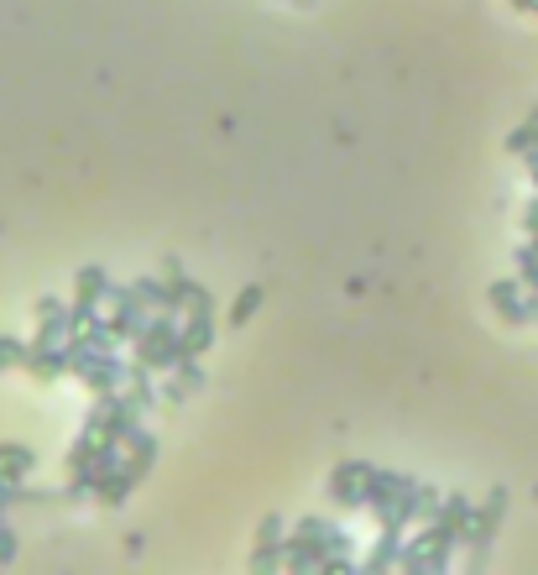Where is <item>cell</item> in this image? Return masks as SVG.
<instances>
[{"label":"cell","instance_id":"obj_1","mask_svg":"<svg viewBox=\"0 0 538 575\" xmlns=\"http://www.w3.org/2000/svg\"><path fill=\"white\" fill-rule=\"evenodd\" d=\"M335 550H351V539L329 524V518L304 513V518L293 524V533H288V571H319L325 554H335Z\"/></svg>","mask_w":538,"mask_h":575},{"label":"cell","instance_id":"obj_2","mask_svg":"<svg viewBox=\"0 0 538 575\" xmlns=\"http://www.w3.org/2000/svg\"><path fill=\"white\" fill-rule=\"evenodd\" d=\"M178 325H184V314L157 309L147 325H141V336L131 340V361L152 366V372H167V366L178 361Z\"/></svg>","mask_w":538,"mask_h":575},{"label":"cell","instance_id":"obj_3","mask_svg":"<svg viewBox=\"0 0 538 575\" xmlns=\"http://www.w3.org/2000/svg\"><path fill=\"white\" fill-rule=\"evenodd\" d=\"M126 372H131V361H120V345H90V351H79L73 356V377L84 383V392L90 398H110V392H120L126 387Z\"/></svg>","mask_w":538,"mask_h":575},{"label":"cell","instance_id":"obj_4","mask_svg":"<svg viewBox=\"0 0 538 575\" xmlns=\"http://www.w3.org/2000/svg\"><path fill=\"white\" fill-rule=\"evenodd\" d=\"M502 518H507V486H492V492L476 503V513H470V533H466L470 571H481V565H487L496 533H502Z\"/></svg>","mask_w":538,"mask_h":575},{"label":"cell","instance_id":"obj_5","mask_svg":"<svg viewBox=\"0 0 538 575\" xmlns=\"http://www.w3.org/2000/svg\"><path fill=\"white\" fill-rule=\"evenodd\" d=\"M110 293H116V283H110L105 267H79V278H73V304H69V330H84L94 319V309H100Z\"/></svg>","mask_w":538,"mask_h":575},{"label":"cell","instance_id":"obj_6","mask_svg":"<svg viewBox=\"0 0 538 575\" xmlns=\"http://www.w3.org/2000/svg\"><path fill=\"white\" fill-rule=\"evenodd\" d=\"M413 492H419V481H413V477H402V471H376V466H372V477H366V513L382 524V518H387V513H398Z\"/></svg>","mask_w":538,"mask_h":575},{"label":"cell","instance_id":"obj_7","mask_svg":"<svg viewBox=\"0 0 538 575\" xmlns=\"http://www.w3.org/2000/svg\"><path fill=\"white\" fill-rule=\"evenodd\" d=\"M487 304H492L496 319H507V325H534L538 319V298L528 293L523 278H496V283L487 288Z\"/></svg>","mask_w":538,"mask_h":575},{"label":"cell","instance_id":"obj_8","mask_svg":"<svg viewBox=\"0 0 538 575\" xmlns=\"http://www.w3.org/2000/svg\"><path fill=\"white\" fill-rule=\"evenodd\" d=\"M214 345V298L199 293L184 309V325H178V356H204Z\"/></svg>","mask_w":538,"mask_h":575},{"label":"cell","instance_id":"obj_9","mask_svg":"<svg viewBox=\"0 0 538 575\" xmlns=\"http://www.w3.org/2000/svg\"><path fill=\"white\" fill-rule=\"evenodd\" d=\"M152 314H157V309H147V304H141L137 288H116V293H110V314H105V325H110L116 345H131Z\"/></svg>","mask_w":538,"mask_h":575},{"label":"cell","instance_id":"obj_10","mask_svg":"<svg viewBox=\"0 0 538 575\" xmlns=\"http://www.w3.org/2000/svg\"><path fill=\"white\" fill-rule=\"evenodd\" d=\"M366 477H372V466L366 460H340L335 471H329V503L346 507V513H366Z\"/></svg>","mask_w":538,"mask_h":575},{"label":"cell","instance_id":"obj_11","mask_svg":"<svg viewBox=\"0 0 538 575\" xmlns=\"http://www.w3.org/2000/svg\"><path fill=\"white\" fill-rule=\"evenodd\" d=\"M199 387H204V366H199V356H178L173 366H167V377L157 383V392H163L167 408H178V403H188Z\"/></svg>","mask_w":538,"mask_h":575},{"label":"cell","instance_id":"obj_12","mask_svg":"<svg viewBox=\"0 0 538 575\" xmlns=\"http://www.w3.org/2000/svg\"><path fill=\"white\" fill-rule=\"evenodd\" d=\"M288 565V528L282 518H261L257 528V544H252V571H282Z\"/></svg>","mask_w":538,"mask_h":575},{"label":"cell","instance_id":"obj_13","mask_svg":"<svg viewBox=\"0 0 538 575\" xmlns=\"http://www.w3.org/2000/svg\"><path fill=\"white\" fill-rule=\"evenodd\" d=\"M26 372H32L37 383H58V377H73L69 340H63V345H32V356H26Z\"/></svg>","mask_w":538,"mask_h":575},{"label":"cell","instance_id":"obj_14","mask_svg":"<svg viewBox=\"0 0 538 575\" xmlns=\"http://www.w3.org/2000/svg\"><path fill=\"white\" fill-rule=\"evenodd\" d=\"M199 293H204V288H199L194 278H188V272H184V262H178V257H167V262H163V309L184 314L188 304L199 298Z\"/></svg>","mask_w":538,"mask_h":575},{"label":"cell","instance_id":"obj_15","mask_svg":"<svg viewBox=\"0 0 538 575\" xmlns=\"http://www.w3.org/2000/svg\"><path fill=\"white\" fill-rule=\"evenodd\" d=\"M37 466V450L32 445H16V439H0V486H16V481L32 477Z\"/></svg>","mask_w":538,"mask_h":575},{"label":"cell","instance_id":"obj_16","mask_svg":"<svg viewBox=\"0 0 538 575\" xmlns=\"http://www.w3.org/2000/svg\"><path fill=\"white\" fill-rule=\"evenodd\" d=\"M152 466H157V434L152 430H137L131 439H126V471L137 481L152 477Z\"/></svg>","mask_w":538,"mask_h":575},{"label":"cell","instance_id":"obj_17","mask_svg":"<svg viewBox=\"0 0 538 575\" xmlns=\"http://www.w3.org/2000/svg\"><path fill=\"white\" fill-rule=\"evenodd\" d=\"M137 486H141V481L131 477L126 466H120V471H110V477H105L100 486H94V503H100V507H120L126 497H131V492H137Z\"/></svg>","mask_w":538,"mask_h":575},{"label":"cell","instance_id":"obj_18","mask_svg":"<svg viewBox=\"0 0 538 575\" xmlns=\"http://www.w3.org/2000/svg\"><path fill=\"white\" fill-rule=\"evenodd\" d=\"M261 298H267V283H246L241 293H235V304H231V325L241 330V325H252V314L261 309Z\"/></svg>","mask_w":538,"mask_h":575},{"label":"cell","instance_id":"obj_19","mask_svg":"<svg viewBox=\"0 0 538 575\" xmlns=\"http://www.w3.org/2000/svg\"><path fill=\"white\" fill-rule=\"evenodd\" d=\"M507 152H513V157H528V152H538V105L523 116V126H517L513 137H507Z\"/></svg>","mask_w":538,"mask_h":575},{"label":"cell","instance_id":"obj_20","mask_svg":"<svg viewBox=\"0 0 538 575\" xmlns=\"http://www.w3.org/2000/svg\"><path fill=\"white\" fill-rule=\"evenodd\" d=\"M398 571H408V575L429 571V528H423V533H413V544H402V554H398Z\"/></svg>","mask_w":538,"mask_h":575},{"label":"cell","instance_id":"obj_21","mask_svg":"<svg viewBox=\"0 0 538 575\" xmlns=\"http://www.w3.org/2000/svg\"><path fill=\"white\" fill-rule=\"evenodd\" d=\"M26 356H32V340L0 336V372H11V366H26Z\"/></svg>","mask_w":538,"mask_h":575},{"label":"cell","instance_id":"obj_22","mask_svg":"<svg viewBox=\"0 0 538 575\" xmlns=\"http://www.w3.org/2000/svg\"><path fill=\"white\" fill-rule=\"evenodd\" d=\"M517 278L528 288H538V246L528 240V246H517Z\"/></svg>","mask_w":538,"mask_h":575},{"label":"cell","instance_id":"obj_23","mask_svg":"<svg viewBox=\"0 0 538 575\" xmlns=\"http://www.w3.org/2000/svg\"><path fill=\"white\" fill-rule=\"evenodd\" d=\"M131 288L141 293V304H147V309H163V278H137Z\"/></svg>","mask_w":538,"mask_h":575},{"label":"cell","instance_id":"obj_24","mask_svg":"<svg viewBox=\"0 0 538 575\" xmlns=\"http://www.w3.org/2000/svg\"><path fill=\"white\" fill-rule=\"evenodd\" d=\"M37 319H69V304L52 298V293H43V298H37Z\"/></svg>","mask_w":538,"mask_h":575},{"label":"cell","instance_id":"obj_25","mask_svg":"<svg viewBox=\"0 0 538 575\" xmlns=\"http://www.w3.org/2000/svg\"><path fill=\"white\" fill-rule=\"evenodd\" d=\"M16 550H22V539L11 533V524H0V565H11V560H16Z\"/></svg>","mask_w":538,"mask_h":575},{"label":"cell","instance_id":"obj_26","mask_svg":"<svg viewBox=\"0 0 538 575\" xmlns=\"http://www.w3.org/2000/svg\"><path fill=\"white\" fill-rule=\"evenodd\" d=\"M523 231L538 236V199H528V210H523Z\"/></svg>","mask_w":538,"mask_h":575},{"label":"cell","instance_id":"obj_27","mask_svg":"<svg viewBox=\"0 0 538 575\" xmlns=\"http://www.w3.org/2000/svg\"><path fill=\"white\" fill-rule=\"evenodd\" d=\"M147 550V533H137V528H131V533H126V554H141Z\"/></svg>","mask_w":538,"mask_h":575},{"label":"cell","instance_id":"obj_28","mask_svg":"<svg viewBox=\"0 0 538 575\" xmlns=\"http://www.w3.org/2000/svg\"><path fill=\"white\" fill-rule=\"evenodd\" d=\"M523 163H528V178H534V193H538V152H528Z\"/></svg>","mask_w":538,"mask_h":575},{"label":"cell","instance_id":"obj_29","mask_svg":"<svg viewBox=\"0 0 538 575\" xmlns=\"http://www.w3.org/2000/svg\"><path fill=\"white\" fill-rule=\"evenodd\" d=\"M11 507H16V503H11V492L0 486V524H5V513H11Z\"/></svg>","mask_w":538,"mask_h":575},{"label":"cell","instance_id":"obj_30","mask_svg":"<svg viewBox=\"0 0 538 575\" xmlns=\"http://www.w3.org/2000/svg\"><path fill=\"white\" fill-rule=\"evenodd\" d=\"M513 11H534V0H513Z\"/></svg>","mask_w":538,"mask_h":575},{"label":"cell","instance_id":"obj_31","mask_svg":"<svg viewBox=\"0 0 538 575\" xmlns=\"http://www.w3.org/2000/svg\"><path fill=\"white\" fill-rule=\"evenodd\" d=\"M293 5H314V0H293Z\"/></svg>","mask_w":538,"mask_h":575},{"label":"cell","instance_id":"obj_32","mask_svg":"<svg viewBox=\"0 0 538 575\" xmlns=\"http://www.w3.org/2000/svg\"><path fill=\"white\" fill-rule=\"evenodd\" d=\"M534 11H538V0H534Z\"/></svg>","mask_w":538,"mask_h":575}]
</instances>
